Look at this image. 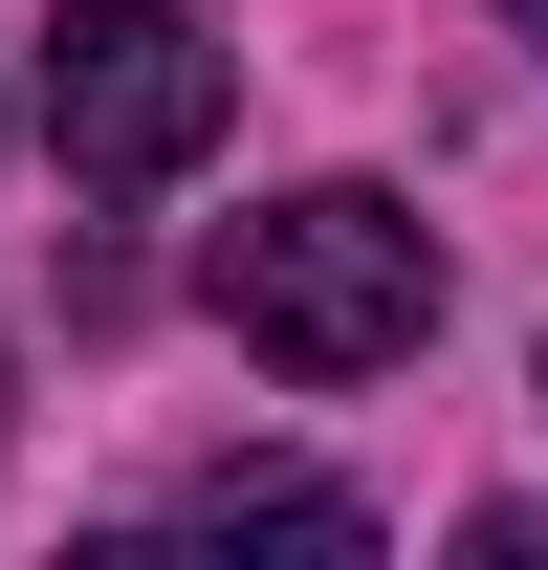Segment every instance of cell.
<instances>
[{
    "instance_id": "1",
    "label": "cell",
    "mask_w": 548,
    "mask_h": 570,
    "mask_svg": "<svg viewBox=\"0 0 548 570\" xmlns=\"http://www.w3.org/2000/svg\"><path fill=\"white\" fill-rule=\"evenodd\" d=\"M219 330L264 373H307V395H351V373H417V330H439V242H417V198H373V176H307V198L219 219Z\"/></svg>"
},
{
    "instance_id": "2",
    "label": "cell",
    "mask_w": 548,
    "mask_h": 570,
    "mask_svg": "<svg viewBox=\"0 0 548 570\" xmlns=\"http://www.w3.org/2000/svg\"><path fill=\"white\" fill-rule=\"evenodd\" d=\"M242 110V67L198 45V0H67L45 22V154H67V198H176Z\"/></svg>"
},
{
    "instance_id": "3",
    "label": "cell",
    "mask_w": 548,
    "mask_h": 570,
    "mask_svg": "<svg viewBox=\"0 0 548 570\" xmlns=\"http://www.w3.org/2000/svg\"><path fill=\"white\" fill-rule=\"evenodd\" d=\"M176 527H198V549H373V504L307 483V461H198V483H176Z\"/></svg>"
},
{
    "instance_id": "4",
    "label": "cell",
    "mask_w": 548,
    "mask_h": 570,
    "mask_svg": "<svg viewBox=\"0 0 548 570\" xmlns=\"http://www.w3.org/2000/svg\"><path fill=\"white\" fill-rule=\"evenodd\" d=\"M0 439H22V352H0Z\"/></svg>"
},
{
    "instance_id": "5",
    "label": "cell",
    "mask_w": 548,
    "mask_h": 570,
    "mask_svg": "<svg viewBox=\"0 0 548 570\" xmlns=\"http://www.w3.org/2000/svg\"><path fill=\"white\" fill-rule=\"evenodd\" d=\"M505 22H527V45H548V0H505Z\"/></svg>"
}]
</instances>
